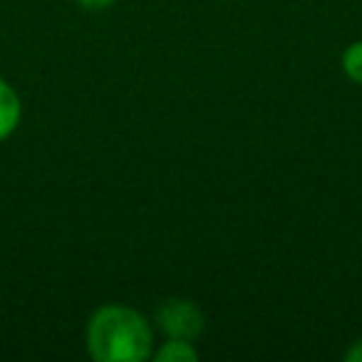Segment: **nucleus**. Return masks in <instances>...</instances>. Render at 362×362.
Segmentation results:
<instances>
[{"label":"nucleus","instance_id":"nucleus-5","mask_svg":"<svg viewBox=\"0 0 362 362\" xmlns=\"http://www.w3.org/2000/svg\"><path fill=\"white\" fill-rule=\"evenodd\" d=\"M342 72L347 75V80L362 85V40H355L345 47L342 52Z\"/></svg>","mask_w":362,"mask_h":362},{"label":"nucleus","instance_id":"nucleus-1","mask_svg":"<svg viewBox=\"0 0 362 362\" xmlns=\"http://www.w3.org/2000/svg\"><path fill=\"white\" fill-rule=\"evenodd\" d=\"M87 352L97 362H141L154 352V330L139 310L122 303L100 305L85 327Z\"/></svg>","mask_w":362,"mask_h":362},{"label":"nucleus","instance_id":"nucleus-2","mask_svg":"<svg viewBox=\"0 0 362 362\" xmlns=\"http://www.w3.org/2000/svg\"><path fill=\"white\" fill-rule=\"evenodd\" d=\"M156 327L166 337H181V340H197L204 332V313L194 300L187 298H169L156 308Z\"/></svg>","mask_w":362,"mask_h":362},{"label":"nucleus","instance_id":"nucleus-7","mask_svg":"<svg viewBox=\"0 0 362 362\" xmlns=\"http://www.w3.org/2000/svg\"><path fill=\"white\" fill-rule=\"evenodd\" d=\"M345 362H362V340H355L345 352Z\"/></svg>","mask_w":362,"mask_h":362},{"label":"nucleus","instance_id":"nucleus-3","mask_svg":"<svg viewBox=\"0 0 362 362\" xmlns=\"http://www.w3.org/2000/svg\"><path fill=\"white\" fill-rule=\"evenodd\" d=\"M23 119V100L16 87L0 77V141L16 134L18 124Z\"/></svg>","mask_w":362,"mask_h":362},{"label":"nucleus","instance_id":"nucleus-6","mask_svg":"<svg viewBox=\"0 0 362 362\" xmlns=\"http://www.w3.org/2000/svg\"><path fill=\"white\" fill-rule=\"evenodd\" d=\"M75 3L80 8H85V11L97 13V11H107L110 6H115L117 0H75Z\"/></svg>","mask_w":362,"mask_h":362},{"label":"nucleus","instance_id":"nucleus-4","mask_svg":"<svg viewBox=\"0 0 362 362\" xmlns=\"http://www.w3.org/2000/svg\"><path fill=\"white\" fill-rule=\"evenodd\" d=\"M151 360H156V362H197L199 350L194 347V340L166 337L159 347H154Z\"/></svg>","mask_w":362,"mask_h":362}]
</instances>
